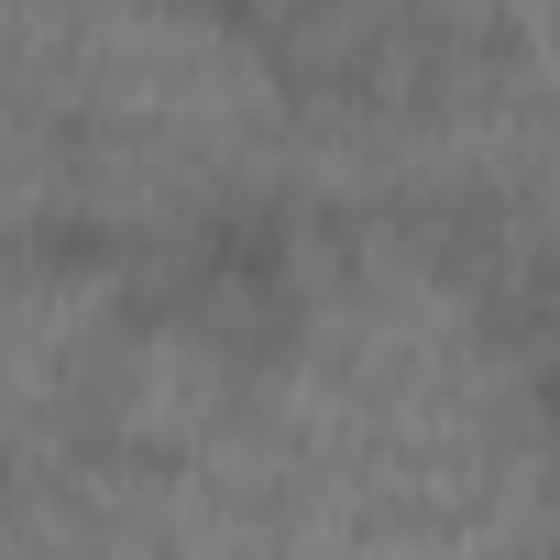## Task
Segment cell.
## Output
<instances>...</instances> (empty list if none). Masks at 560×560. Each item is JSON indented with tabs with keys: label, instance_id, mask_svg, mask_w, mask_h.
I'll list each match as a JSON object with an SVG mask.
<instances>
[{
	"label": "cell",
	"instance_id": "obj_1",
	"mask_svg": "<svg viewBox=\"0 0 560 560\" xmlns=\"http://www.w3.org/2000/svg\"><path fill=\"white\" fill-rule=\"evenodd\" d=\"M34 89L56 121L67 209L110 231H187L298 154L308 89L264 34L176 12H56L34 23Z\"/></svg>",
	"mask_w": 560,
	"mask_h": 560
}]
</instances>
